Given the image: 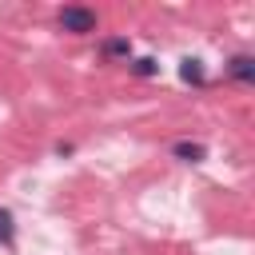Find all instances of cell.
Returning <instances> with one entry per match:
<instances>
[{
    "label": "cell",
    "instance_id": "6da1fadb",
    "mask_svg": "<svg viewBox=\"0 0 255 255\" xmlns=\"http://www.w3.org/2000/svg\"><path fill=\"white\" fill-rule=\"evenodd\" d=\"M60 28L64 32H76V36H84V32H96V12L92 8H60Z\"/></svg>",
    "mask_w": 255,
    "mask_h": 255
},
{
    "label": "cell",
    "instance_id": "277c9868",
    "mask_svg": "<svg viewBox=\"0 0 255 255\" xmlns=\"http://www.w3.org/2000/svg\"><path fill=\"white\" fill-rule=\"evenodd\" d=\"M104 56H108V60H116V56H131V40H124V36L104 40Z\"/></svg>",
    "mask_w": 255,
    "mask_h": 255
},
{
    "label": "cell",
    "instance_id": "3957f363",
    "mask_svg": "<svg viewBox=\"0 0 255 255\" xmlns=\"http://www.w3.org/2000/svg\"><path fill=\"white\" fill-rule=\"evenodd\" d=\"M171 151H175V159H183V163H199V159L207 155V147H203V143H187V139H183V143H175Z\"/></svg>",
    "mask_w": 255,
    "mask_h": 255
},
{
    "label": "cell",
    "instance_id": "7a4b0ae2",
    "mask_svg": "<svg viewBox=\"0 0 255 255\" xmlns=\"http://www.w3.org/2000/svg\"><path fill=\"white\" fill-rule=\"evenodd\" d=\"M227 72H231L235 80H243V84H247V80H255V60H251V56H231Z\"/></svg>",
    "mask_w": 255,
    "mask_h": 255
},
{
    "label": "cell",
    "instance_id": "5b68a950",
    "mask_svg": "<svg viewBox=\"0 0 255 255\" xmlns=\"http://www.w3.org/2000/svg\"><path fill=\"white\" fill-rule=\"evenodd\" d=\"M12 239H16V223H12V211H8V207H0V243L8 247Z\"/></svg>",
    "mask_w": 255,
    "mask_h": 255
},
{
    "label": "cell",
    "instance_id": "52a82bcc",
    "mask_svg": "<svg viewBox=\"0 0 255 255\" xmlns=\"http://www.w3.org/2000/svg\"><path fill=\"white\" fill-rule=\"evenodd\" d=\"M135 72H139V76H155V72H159V64H155L151 56H143V60H135Z\"/></svg>",
    "mask_w": 255,
    "mask_h": 255
},
{
    "label": "cell",
    "instance_id": "8992f818",
    "mask_svg": "<svg viewBox=\"0 0 255 255\" xmlns=\"http://www.w3.org/2000/svg\"><path fill=\"white\" fill-rule=\"evenodd\" d=\"M179 76H183L187 84H203V68H199V60H183V64H179Z\"/></svg>",
    "mask_w": 255,
    "mask_h": 255
}]
</instances>
